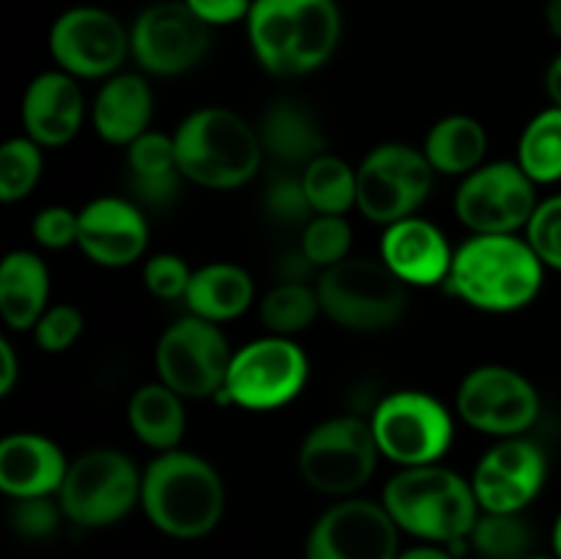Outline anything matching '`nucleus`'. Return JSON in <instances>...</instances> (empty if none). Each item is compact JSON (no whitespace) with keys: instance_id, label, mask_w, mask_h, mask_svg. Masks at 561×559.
<instances>
[{"instance_id":"1","label":"nucleus","mask_w":561,"mask_h":559,"mask_svg":"<svg viewBox=\"0 0 561 559\" xmlns=\"http://www.w3.org/2000/svg\"><path fill=\"white\" fill-rule=\"evenodd\" d=\"M244 25L257 66L290 80L332 60L343 38V11L337 0H252Z\"/></svg>"},{"instance_id":"2","label":"nucleus","mask_w":561,"mask_h":559,"mask_svg":"<svg viewBox=\"0 0 561 559\" xmlns=\"http://www.w3.org/2000/svg\"><path fill=\"white\" fill-rule=\"evenodd\" d=\"M546 263L520 233H471L455 247L447 288L482 312H518L540 296Z\"/></svg>"},{"instance_id":"3","label":"nucleus","mask_w":561,"mask_h":559,"mask_svg":"<svg viewBox=\"0 0 561 559\" xmlns=\"http://www.w3.org/2000/svg\"><path fill=\"white\" fill-rule=\"evenodd\" d=\"M225 502L222 475L190 449L157 453L142 469V513L162 535L175 540H197L217 529Z\"/></svg>"},{"instance_id":"4","label":"nucleus","mask_w":561,"mask_h":559,"mask_svg":"<svg viewBox=\"0 0 561 559\" xmlns=\"http://www.w3.org/2000/svg\"><path fill=\"white\" fill-rule=\"evenodd\" d=\"M173 142L184 179L217 192L250 184L266 157L257 126L219 104L192 110L175 126Z\"/></svg>"},{"instance_id":"5","label":"nucleus","mask_w":561,"mask_h":559,"mask_svg":"<svg viewBox=\"0 0 561 559\" xmlns=\"http://www.w3.org/2000/svg\"><path fill=\"white\" fill-rule=\"evenodd\" d=\"M381 504L400 532L436 546L469 540L482 513L471 480L442 464L400 469L383 486Z\"/></svg>"},{"instance_id":"6","label":"nucleus","mask_w":561,"mask_h":559,"mask_svg":"<svg viewBox=\"0 0 561 559\" xmlns=\"http://www.w3.org/2000/svg\"><path fill=\"white\" fill-rule=\"evenodd\" d=\"M321 310L345 332L373 334L403 321L409 285L394 277L381 258H345L316 280Z\"/></svg>"},{"instance_id":"7","label":"nucleus","mask_w":561,"mask_h":559,"mask_svg":"<svg viewBox=\"0 0 561 559\" xmlns=\"http://www.w3.org/2000/svg\"><path fill=\"white\" fill-rule=\"evenodd\" d=\"M142 471L126 453L93 447L69 460L58 491L66 518L82 529H102L124 521L140 504Z\"/></svg>"},{"instance_id":"8","label":"nucleus","mask_w":561,"mask_h":559,"mask_svg":"<svg viewBox=\"0 0 561 559\" xmlns=\"http://www.w3.org/2000/svg\"><path fill=\"white\" fill-rule=\"evenodd\" d=\"M376 436L370 420L356 414L329 417L310 427L299 444V475L312 491L327 497H354L378 469Z\"/></svg>"},{"instance_id":"9","label":"nucleus","mask_w":561,"mask_h":559,"mask_svg":"<svg viewBox=\"0 0 561 559\" xmlns=\"http://www.w3.org/2000/svg\"><path fill=\"white\" fill-rule=\"evenodd\" d=\"M381 458L400 469L442 464L455 442V417L425 389H398L376 403L370 414Z\"/></svg>"},{"instance_id":"10","label":"nucleus","mask_w":561,"mask_h":559,"mask_svg":"<svg viewBox=\"0 0 561 559\" xmlns=\"http://www.w3.org/2000/svg\"><path fill=\"white\" fill-rule=\"evenodd\" d=\"M436 170L425 151L411 142H381L356 164V212L387 225L414 217L431 197Z\"/></svg>"},{"instance_id":"11","label":"nucleus","mask_w":561,"mask_h":559,"mask_svg":"<svg viewBox=\"0 0 561 559\" xmlns=\"http://www.w3.org/2000/svg\"><path fill=\"white\" fill-rule=\"evenodd\" d=\"M310 381V356L294 338L263 334L233 351L222 398L247 411H274L294 403Z\"/></svg>"},{"instance_id":"12","label":"nucleus","mask_w":561,"mask_h":559,"mask_svg":"<svg viewBox=\"0 0 561 559\" xmlns=\"http://www.w3.org/2000/svg\"><path fill=\"white\" fill-rule=\"evenodd\" d=\"M233 349L219 323L186 312L170 323L157 343V376L184 400L214 398L222 392Z\"/></svg>"},{"instance_id":"13","label":"nucleus","mask_w":561,"mask_h":559,"mask_svg":"<svg viewBox=\"0 0 561 559\" xmlns=\"http://www.w3.org/2000/svg\"><path fill=\"white\" fill-rule=\"evenodd\" d=\"M211 31L184 0H157L131 22V58L148 77H181L203 64Z\"/></svg>"},{"instance_id":"14","label":"nucleus","mask_w":561,"mask_h":559,"mask_svg":"<svg viewBox=\"0 0 561 559\" xmlns=\"http://www.w3.org/2000/svg\"><path fill=\"white\" fill-rule=\"evenodd\" d=\"M55 69L77 80H107L131 55L129 27L102 5H71L49 27Z\"/></svg>"},{"instance_id":"15","label":"nucleus","mask_w":561,"mask_h":559,"mask_svg":"<svg viewBox=\"0 0 561 559\" xmlns=\"http://www.w3.org/2000/svg\"><path fill=\"white\" fill-rule=\"evenodd\" d=\"M455 414L493 438L524 436L540 417V392L515 367L480 365L458 384Z\"/></svg>"},{"instance_id":"16","label":"nucleus","mask_w":561,"mask_h":559,"mask_svg":"<svg viewBox=\"0 0 561 559\" xmlns=\"http://www.w3.org/2000/svg\"><path fill=\"white\" fill-rule=\"evenodd\" d=\"M537 184L515 159L485 162L460 179L455 217L469 233H520L537 208Z\"/></svg>"},{"instance_id":"17","label":"nucleus","mask_w":561,"mask_h":559,"mask_svg":"<svg viewBox=\"0 0 561 559\" xmlns=\"http://www.w3.org/2000/svg\"><path fill=\"white\" fill-rule=\"evenodd\" d=\"M400 526L381 502L340 499L323 510L305 543L307 559H398Z\"/></svg>"},{"instance_id":"18","label":"nucleus","mask_w":561,"mask_h":559,"mask_svg":"<svg viewBox=\"0 0 561 559\" xmlns=\"http://www.w3.org/2000/svg\"><path fill=\"white\" fill-rule=\"evenodd\" d=\"M548 480V458L531 438H499L474 466L471 488L482 513H524Z\"/></svg>"},{"instance_id":"19","label":"nucleus","mask_w":561,"mask_h":559,"mask_svg":"<svg viewBox=\"0 0 561 559\" xmlns=\"http://www.w3.org/2000/svg\"><path fill=\"white\" fill-rule=\"evenodd\" d=\"M148 239H151V225L146 212L129 197L102 195L80 208L77 247L96 266H131L148 252Z\"/></svg>"},{"instance_id":"20","label":"nucleus","mask_w":561,"mask_h":559,"mask_svg":"<svg viewBox=\"0 0 561 559\" xmlns=\"http://www.w3.org/2000/svg\"><path fill=\"white\" fill-rule=\"evenodd\" d=\"M378 258L409 288H436L447 285L455 247L436 223L414 214L383 228Z\"/></svg>"},{"instance_id":"21","label":"nucleus","mask_w":561,"mask_h":559,"mask_svg":"<svg viewBox=\"0 0 561 559\" xmlns=\"http://www.w3.org/2000/svg\"><path fill=\"white\" fill-rule=\"evenodd\" d=\"M85 93L77 77L60 69L33 77L22 96V126L42 148L69 146L85 124Z\"/></svg>"},{"instance_id":"22","label":"nucleus","mask_w":561,"mask_h":559,"mask_svg":"<svg viewBox=\"0 0 561 559\" xmlns=\"http://www.w3.org/2000/svg\"><path fill=\"white\" fill-rule=\"evenodd\" d=\"M66 471L64 449L44 433L20 431L0 442V491L5 497H58Z\"/></svg>"},{"instance_id":"23","label":"nucleus","mask_w":561,"mask_h":559,"mask_svg":"<svg viewBox=\"0 0 561 559\" xmlns=\"http://www.w3.org/2000/svg\"><path fill=\"white\" fill-rule=\"evenodd\" d=\"M153 88L142 71H118L107 77L91 102V124L110 146L129 148L151 132Z\"/></svg>"},{"instance_id":"24","label":"nucleus","mask_w":561,"mask_h":559,"mask_svg":"<svg viewBox=\"0 0 561 559\" xmlns=\"http://www.w3.org/2000/svg\"><path fill=\"white\" fill-rule=\"evenodd\" d=\"M263 151L288 170H305L312 159L329 151L327 135L318 124L316 113L299 99H277L261 115Z\"/></svg>"},{"instance_id":"25","label":"nucleus","mask_w":561,"mask_h":559,"mask_svg":"<svg viewBox=\"0 0 561 559\" xmlns=\"http://www.w3.org/2000/svg\"><path fill=\"white\" fill-rule=\"evenodd\" d=\"M49 269L33 250H11L0 263V316L14 332H31L49 307Z\"/></svg>"},{"instance_id":"26","label":"nucleus","mask_w":561,"mask_h":559,"mask_svg":"<svg viewBox=\"0 0 561 559\" xmlns=\"http://www.w3.org/2000/svg\"><path fill=\"white\" fill-rule=\"evenodd\" d=\"M252 301H255V280L244 266L230 261H211L197 266L184 296L186 310L211 323L244 316Z\"/></svg>"},{"instance_id":"27","label":"nucleus","mask_w":561,"mask_h":559,"mask_svg":"<svg viewBox=\"0 0 561 559\" xmlns=\"http://www.w3.org/2000/svg\"><path fill=\"white\" fill-rule=\"evenodd\" d=\"M126 173L137 201L153 208L170 206L186 181L175 157L173 135L157 129L146 132L126 148Z\"/></svg>"},{"instance_id":"28","label":"nucleus","mask_w":561,"mask_h":559,"mask_svg":"<svg viewBox=\"0 0 561 559\" xmlns=\"http://www.w3.org/2000/svg\"><path fill=\"white\" fill-rule=\"evenodd\" d=\"M422 151H425L436 175L466 179V175L485 164L488 129L474 115H444L427 129Z\"/></svg>"},{"instance_id":"29","label":"nucleus","mask_w":561,"mask_h":559,"mask_svg":"<svg viewBox=\"0 0 561 559\" xmlns=\"http://www.w3.org/2000/svg\"><path fill=\"white\" fill-rule=\"evenodd\" d=\"M131 433L153 453H170L181 447L186 433L184 398L168 384L148 381L135 389L126 406Z\"/></svg>"},{"instance_id":"30","label":"nucleus","mask_w":561,"mask_h":559,"mask_svg":"<svg viewBox=\"0 0 561 559\" xmlns=\"http://www.w3.org/2000/svg\"><path fill=\"white\" fill-rule=\"evenodd\" d=\"M266 334L294 338L323 316L316 283H274L257 305Z\"/></svg>"},{"instance_id":"31","label":"nucleus","mask_w":561,"mask_h":559,"mask_svg":"<svg viewBox=\"0 0 561 559\" xmlns=\"http://www.w3.org/2000/svg\"><path fill=\"white\" fill-rule=\"evenodd\" d=\"M515 162L535 184L561 181V107L551 104L524 126Z\"/></svg>"},{"instance_id":"32","label":"nucleus","mask_w":561,"mask_h":559,"mask_svg":"<svg viewBox=\"0 0 561 559\" xmlns=\"http://www.w3.org/2000/svg\"><path fill=\"white\" fill-rule=\"evenodd\" d=\"M307 201L316 214H348L356 208V168L337 153H323L301 170Z\"/></svg>"},{"instance_id":"33","label":"nucleus","mask_w":561,"mask_h":559,"mask_svg":"<svg viewBox=\"0 0 561 559\" xmlns=\"http://www.w3.org/2000/svg\"><path fill=\"white\" fill-rule=\"evenodd\" d=\"M466 543L482 559H529L535 535L520 513H480Z\"/></svg>"},{"instance_id":"34","label":"nucleus","mask_w":561,"mask_h":559,"mask_svg":"<svg viewBox=\"0 0 561 559\" xmlns=\"http://www.w3.org/2000/svg\"><path fill=\"white\" fill-rule=\"evenodd\" d=\"M44 173V148L27 135L11 137L0 148V201L20 203L36 190Z\"/></svg>"},{"instance_id":"35","label":"nucleus","mask_w":561,"mask_h":559,"mask_svg":"<svg viewBox=\"0 0 561 559\" xmlns=\"http://www.w3.org/2000/svg\"><path fill=\"white\" fill-rule=\"evenodd\" d=\"M301 252L310 258L318 272L329 266H337L351 255L354 247V228L345 219V214H316L310 223L301 228L299 239Z\"/></svg>"},{"instance_id":"36","label":"nucleus","mask_w":561,"mask_h":559,"mask_svg":"<svg viewBox=\"0 0 561 559\" xmlns=\"http://www.w3.org/2000/svg\"><path fill=\"white\" fill-rule=\"evenodd\" d=\"M263 208L279 225H301L305 228L316 217L310 201H307L301 173H290V170L268 181L266 192H263Z\"/></svg>"},{"instance_id":"37","label":"nucleus","mask_w":561,"mask_h":559,"mask_svg":"<svg viewBox=\"0 0 561 559\" xmlns=\"http://www.w3.org/2000/svg\"><path fill=\"white\" fill-rule=\"evenodd\" d=\"M82 329H85V318L80 307L64 301V305H49L31 332L44 354H64L80 340Z\"/></svg>"},{"instance_id":"38","label":"nucleus","mask_w":561,"mask_h":559,"mask_svg":"<svg viewBox=\"0 0 561 559\" xmlns=\"http://www.w3.org/2000/svg\"><path fill=\"white\" fill-rule=\"evenodd\" d=\"M192 272L195 269H190V263L175 252H153L142 263V285L148 294L162 301L184 299L192 283Z\"/></svg>"},{"instance_id":"39","label":"nucleus","mask_w":561,"mask_h":559,"mask_svg":"<svg viewBox=\"0 0 561 559\" xmlns=\"http://www.w3.org/2000/svg\"><path fill=\"white\" fill-rule=\"evenodd\" d=\"M526 241L546 263V269L561 272V195H551L537 203L535 214L526 225Z\"/></svg>"},{"instance_id":"40","label":"nucleus","mask_w":561,"mask_h":559,"mask_svg":"<svg viewBox=\"0 0 561 559\" xmlns=\"http://www.w3.org/2000/svg\"><path fill=\"white\" fill-rule=\"evenodd\" d=\"M31 233L38 247L44 250H66V247H77V236H80V212L69 206H44L36 212L31 223Z\"/></svg>"},{"instance_id":"41","label":"nucleus","mask_w":561,"mask_h":559,"mask_svg":"<svg viewBox=\"0 0 561 559\" xmlns=\"http://www.w3.org/2000/svg\"><path fill=\"white\" fill-rule=\"evenodd\" d=\"M60 518H66V515L60 510V502H53V497L14 499V507H11V526L31 540L53 535Z\"/></svg>"},{"instance_id":"42","label":"nucleus","mask_w":561,"mask_h":559,"mask_svg":"<svg viewBox=\"0 0 561 559\" xmlns=\"http://www.w3.org/2000/svg\"><path fill=\"white\" fill-rule=\"evenodd\" d=\"M192 9V14L201 16L208 27L236 25L247 22V14L252 9V0H184Z\"/></svg>"},{"instance_id":"43","label":"nucleus","mask_w":561,"mask_h":559,"mask_svg":"<svg viewBox=\"0 0 561 559\" xmlns=\"http://www.w3.org/2000/svg\"><path fill=\"white\" fill-rule=\"evenodd\" d=\"M20 378V360H16L14 343L0 338V395H9Z\"/></svg>"},{"instance_id":"44","label":"nucleus","mask_w":561,"mask_h":559,"mask_svg":"<svg viewBox=\"0 0 561 559\" xmlns=\"http://www.w3.org/2000/svg\"><path fill=\"white\" fill-rule=\"evenodd\" d=\"M398 559H455V557L444 546L427 543V546H416V548H409V551H400Z\"/></svg>"},{"instance_id":"45","label":"nucleus","mask_w":561,"mask_h":559,"mask_svg":"<svg viewBox=\"0 0 561 559\" xmlns=\"http://www.w3.org/2000/svg\"><path fill=\"white\" fill-rule=\"evenodd\" d=\"M546 91L548 96H551V102L561 107V55L551 60V66H548L546 71Z\"/></svg>"},{"instance_id":"46","label":"nucleus","mask_w":561,"mask_h":559,"mask_svg":"<svg viewBox=\"0 0 561 559\" xmlns=\"http://www.w3.org/2000/svg\"><path fill=\"white\" fill-rule=\"evenodd\" d=\"M546 25L553 36L561 38V0H546Z\"/></svg>"},{"instance_id":"47","label":"nucleus","mask_w":561,"mask_h":559,"mask_svg":"<svg viewBox=\"0 0 561 559\" xmlns=\"http://www.w3.org/2000/svg\"><path fill=\"white\" fill-rule=\"evenodd\" d=\"M553 554L561 559V513L557 515V524H553Z\"/></svg>"},{"instance_id":"48","label":"nucleus","mask_w":561,"mask_h":559,"mask_svg":"<svg viewBox=\"0 0 561 559\" xmlns=\"http://www.w3.org/2000/svg\"><path fill=\"white\" fill-rule=\"evenodd\" d=\"M529 559H557V557H529Z\"/></svg>"}]
</instances>
